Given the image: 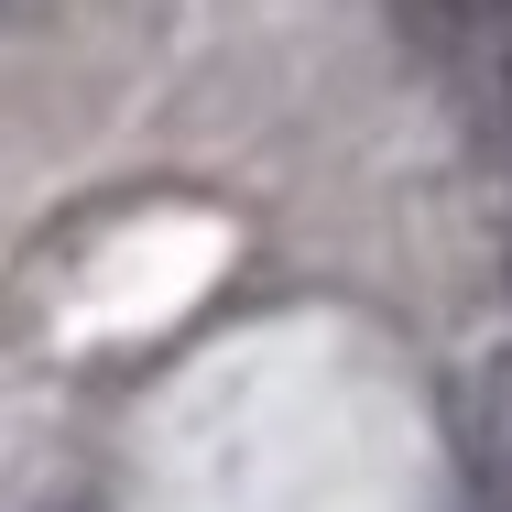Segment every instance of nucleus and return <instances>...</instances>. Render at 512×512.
Segmentation results:
<instances>
[{
  "label": "nucleus",
  "instance_id": "nucleus-2",
  "mask_svg": "<svg viewBox=\"0 0 512 512\" xmlns=\"http://www.w3.org/2000/svg\"><path fill=\"white\" fill-rule=\"evenodd\" d=\"M458 436H469L480 491L512 512V349H480V360H469V382H458Z\"/></svg>",
  "mask_w": 512,
  "mask_h": 512
},
{
  "label": "nucleus",
  "instance_id": "nucleus-1",
  "mask_svg": "<svg viewBox=\"0 0 512 512\" xmlns=\"http://www.w3.org/2000/svg\"><path fill=\"white\" fill-rule=\"evenodd\" d=\"M404 22L469 77L480 120H502V142H512V0H404Z\"/></svg>",
  "mask_w": 512,
  "mask_h": 512
}]
</instances>
